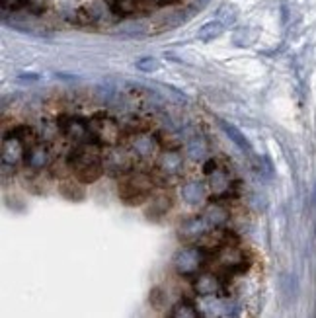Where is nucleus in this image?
Returning a JSON list of instances; mask_svg holds the SVG:
<instances>
[{"label": "nucleus", "mask_w": 316, "mask_h": 318, "mask_svg": "<svg viewBox=\"0 0 316 318\" xmlns=\"http://www.w3.org/2000/svg\"><path fill=\"white\" fill-rule=\"evenodd\" d=\"M160 297H164L160 289H152V291H151V303H152L154 306H156V308H162V303H160Z\"/></svg>", "instance_id": "nucleus-25"}, {"label": "nucleus", "mask_w": 316, "mask_h": 318, "mask_svg": "<svg viewBox=\"0 0 316 318\" xmlns=\"http://www.w3.org/2000/svg\"><path fill=\"white\" fill-rule=\"evenodd\" d=\"M227 277H223L219 271H207L203 269L193 277V291L201 299H211V297H221L227 299Z\"/></svg>", "instance_id": "nucleus-6"}, {"label": "nucleus", "mask_w": 316, "mask_h": 318, "mask_svg": "<svg viewBox=\"0 0 316 318\" xmlns=\"http://www.w3.org/2000/svg\"><path fill=\"white\" fill-rule=\"evenodd\" d=\"M152 6H172V4H178L180 0H149Z\"/></svg>", "instance_id": "nucleus-26"}, {"label": "nucleus", "mask_w": 316, "mask_h": 318, "mask_svg": "<svg viewBox=\"0 0 316 318\" xmlns=\"http://www.w3.org/2000/svg\"><path fill=\"white\" fill-rule=\"evenodd\" d=\"M213 260L211 250L205 244H186L172 258V267L180 277H195Z\"/></svg>", "instance_id": "nucleus-2"}, {"label": "nucleus", "mask_w": 316, "mask_h": 318, "mask_svg": "<svg viewBox=\"0 0 316 318\" xmlns=\"http://www.w3.org/2000/svg\"><path fill=\"white\" fill-rule=\"evenodd\" d=\"M180 193H182V197H184L186 203L199 205V203H203V199H207V195H209V186L203 184V182H188V184L182 186Z\"/></svg>", "instance_id": "nucleus-13"}, {"label": "nucleus", "mask_w": 316, "mask_h": 318, "mask_svg": "<svg viewBox=\"0 0 316 318\" xmlns=\"http://www.w3.org/2000/svg\"><path fill=\"white\" fill-rule=\"evenodd\" d=\"M219 127L223 129V133L227 135L228 139L232 140L240 151H244L246 154L252 153V145H250V140L244 137V133H242L240 129L236 127V125H232V123H228L225 119H219Z\"/></svg>", "instance_id": "nucleus-15"}, {"label": "nucleus", "mask_w": 316, "mask_h": 318, "mask_svg": "<svg viewBox=\"0 0 316 318\" xmlns=\"http://www.w3.org/2000/svg\"><path fill=\"white\" fill-rule=\"evenodd\" d=\"M137 68L145 70V73H151V70H156V68H158V63H156L152 57H147V59L137 61Z\"/></svg>", "instance_id": "nucleus-24"}, {"label": "nucleus", "mask_w": 316, "mask_h": 318, "mask_svg": "<svg viewBox=\"0 0 316 318\" xmlns=\"http://www.w3.org/2000/svg\"><path fill=\"white\" fill-rule=\"evenodd\" d=\"M0 2H2V12L4 14H14L24 10V2L22 0H0Z\"/></svg>", "instance_id": "nucleus-22"}, {"label": "nucleus", "mask_w": 316, "mask_h": 318, "mask_svg": "<svg viewBox=\"0 0 316 318\" xmlns=\"http://www.w3.org/2000/svg\"><path fill=\"white\" fill-rule=\"evenodd\" d=\"M51 149L47 143H33L25 149L24 153V162L22 164L25 168H29L31 172H41L43 168H47L51 164Z\"/></svg>", "instance_id": "nucleus-10"}, {"label": "nucleus", "mask_w": 316, "mask_h": 318, "mask_svg": "<svg viewBox=\"0 0 316 318\" xmlns=\"http://www.w3.org/2000/svg\"><path fill=\"white\" fill-rule=\"evenodd\" d=\"M4 137H12V139L22 140V143L25 145V149H27L29 145L38 143V135H36V131L29 127V125H25V123H20V125H14L12 129H8V131L4 133Z\"/></svg>", "instance_id": "nucleus-18"}, {"label": "nucleus", "mask_w": 316, "mask_h": 318, "mask_svg": "<svg viewBox=\"0 0 316 318\" xmlns=\"http://www.w3.org/2000/svg\"><path fill=\"white\" fill-rule=\"evenodd\" d=\"M82 186L84 184L80 180H63L59 184V191H61V195H63L64 199H68V201H82L84 195H86Z\"/></svg>", "instance_id": "nucleus-17"}, {"label": "nucleus", "mask_w": 316, "mask_h": 318, "mask_svg": "<svg viewBox=\"0 0 316 318\" xmlns=\"http://www.w3.org/2000/svg\"><path fill=\"white\" fill-rule=\"evenodd\" d=\"M90 133H92V139L100 143L101 147H114V145H119L121 125L106 112H96L90 117Z\"/></svg>", "instance_id": "nucleus-4"}, {"label": "nucleus", "mask_w": 316, "mask_h": 318, "mask_svg": "<svg viewBox=\"0 0 316 318\" xmlns=\"http://www.w3.org/2000/svg\"><path fill=\"white\" fill-rule=\"evenodd\" d=\"M64 162L75 174V178L80 180L84 186L94 184L106 172L103 170V151H101V145L96 140L76 143L68 151Z\"/></svg>", "instance_id": "nucleus-1"}, {"label": "nucleus", "mask_w": 316, "mask_h": 318, "mask_svg": "<svg viewBox=\"0 0 316 318\" xmlns=\"http://www.w3.org/2000/svg\"><path fill=\"white\" fill-rule=\"evenodd\" d=\"M188 153H190V156L193 160H201L203 156L207 154V147H205V143L201 139H193L188 145Z\"/></svg>", "instance_id": "nucleus-21"}, {"label": "nucleus", "mask_w": 316, "mask_h": 318, "mask_svg": "<svg viewBox=\"0 0 316 318\" xmlns=\"http://www.w3.org/2000/svg\"><path fill=\"white\" fill-rule=\"evenodd\" d=\"M207 2H209V0H195V6H197V8H201L203 4H207Z\"/></svg>", "instance_id": "nucleus-27"}, {"label": "nucleus", "mask_w": 316, "mask_h": 318, "mask_svg": "<svg viewBox=\"0 0 316 318\" xmlns=\"http://www.w3.org/2000/svg\"><path fill=\"white\" fill-rule=\"evenodd\" d=\"M129 139H131L129 140V149H131L133 154H135L137 158H141V160H147V158L154 156L156 149L160 147L158 137L147 135L145 131H143V133H137V135H131Z\"/></svg>", "instance_id": "nucleus-11"}, {"label": "nucleus", "mask_w": 316, "mask_h": 318, "mask_svg": "<svg viewBox=\"0 0 316 318\" xmlns=\"http://www.w3.org/2000/svg\"><path fill=\"white\" fill-rule=\"evenodd\" d=\"M135 160L137 156L133 154L131 149L114 145V147H108V151L103 153V170L114 178H123L135 170Z\"/></svg>", "instance_id": "nucleus-5"}, {"label": "nucleus", "mask_w": 316, "mask_h": 318, "mask_svg": "<svg viewBox=\"0 0 316 318\" xmlns=\"http://www.w3.org/2000/svg\"><path fill=\"white\" fill-rule=\"evenodd\" d=\"M213 230L209 227V223L205 221V217L193 215L190 219H186L180 227H178V238L184 244H197V242L205 238L207 234H211Z\"/></svg>", "instance_id": "nucleus-8"}, {"label": "nucleus", "mask_w": 316, "mask_h": 318, "mask_svg": "<svg viewBox=\"0 0 316 318\" xmlns=\"http://www.w3.org/2000/svg\"><path fill=\"white\" fill-rule=\"evenodd\" d=\"M22 2H24V10L31 16H41L49 8V0H22Z\"/></svg>", "instance_id": "nucleus-20"}, {"label": "nucleus", "mask_w": 316, "mask_h": 318, "mask_svg": "<svg viewBox=\"0 0 316 318\" xmlns=\"http://www.w3.org/2000/svg\"><path fill=\"white\" fill-rule=\"evenodd\" d=\"M152 191H154V178L149 172H143V170L129 172L127 176L121 178L119 186H117L119 199L125 205L145 203L147 199L152 197Z\"/></svg>", "instance_id": "nucleus-3"}, {"label": "nucleus", "mask_w": 316, "mask_h": 318, "mask_svg": "<svg viewBox=\"0 0 316 318\" xmlns=\"http://www.w3.org/2000/svg\"><path fill=\"white\" fill-rule=\"evenodd\" d=\"M199 306L195 305L191 299L184 297L182 301H178L176 305L168 310V316L170 318H195L201 316V310H197Z\"/></svg>", "instance_id": "nucleus-16"}, {"label": "nucleus", "mask_w": 316, "mask_h": 318, "mask_svg": "<svg viewBox=\"0 0 316 318\" xmlns=\"http://www.w3.org/2000/svg\"><path fill=\"white\" fill-rule=\"evenodd\" d=\"M203 217L209 223L211 230L217 232V230L225 229V225L228 221V209L223 205V201H211V205L203 211Z\"/></svg>", "instance_id": "nucleus-12"}, {"label": "nucleus", "mask_w": 316, "mask_h": 318, "mask_svg": "<svg viewBox=\"0 0 316 318\" xmlns=\"http://www.w3.org/2000/svg\"><path fill=\"white\" fill-rule=\"evenodd\" d=\"M170 207H172V197L170 195H166V193H158V195H154L151 197V203L147 207V219H151V221H158V219H162V217L170 211Z\"/></svg>", "instance_id": "nucleus-14"}, {"label": "nucleus", "mask_w": 316, "mask_h": 318, "mask_svg": "<svg viewBox=\"0 0 316 318\" xmlns=\"http://www.w3.org/2000/svg\"><path fill=\"white\" fill-rule=\"evenodd\" d=\"M223 31H225V24H223L221 20H211V22H207L205 26L199 27L197 39L203 41V43H209V41H213V39L219 38Z\"/></svg>", "instance_id": "nucleus-19"}, {"label": "nucleus", "mask_w": 316, "mask_h": 318, "mask_svg": "<svg viewBox=\"0 0 316 318\" xmlns=\"http://www.w3.org/2000/svg\"><path fill=\"white\" fill-rule=\"evenodd\" d=\"M154 166L162 178H178L184 170V158L178 153V149H162V153L156 156Z\"/></svg>", "instance_id": "nucleus-9"}, {"label": "nucleus", "mask_w": 316, "mask_h": 318, "mask_svg": "<svg viewBox=\"0 0 316 318\" xmlns=\"http://www.w3.org/2000/svg\"><path fill=\"white\" fill-rule=\"evenodd\" d=\"M221 168V164H219V160L217 158H207L205 162H203V168H201V172H203V176H211V174H215L217 170Z\"/></svg>", "instance_id": "nucleus-23"}, {"label": "nucleus", "mask_w": 316, "mask_h": 318, "mask_svg": "<svg viewBox=\"0 0 316 318\" xmlns=\"http://www.w3.org/2000/svg\"><path fill=\"white\" fill-rule=\"evenodd\" d=\"M57 131L63 135L64 139L73 143H84V140H94L90 133V119L78 117V115H59L55 121Z\"/></svg>", "instance_id": "nucleus-7"}]
</instances>
